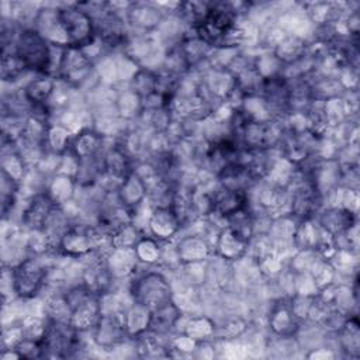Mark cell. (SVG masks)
<instances>
[{
  "instance_id": "obj_1",
  "label": "cell",
  "mask_w": 360,
  "mask_h": 360,
  "mask_svg": "<svg viewBox=\"0 0 360 360\" xmlns=\"http://www.w3.org/2000/svg\"><path fill=\"white\" fill-rule=\"evenodd\" d=\"M52 46L53 44L46 41L38 30L28 28L15 38L13 52L25 69L48 75L52 66Z\"/></svg>"
},
{
  "instance_id": "obj_2",
  "label": "cell",
  "mask_w": 360,
  "mask_h": 360,
  "mask_svg": "<svg viewBox=\"0 0 360 360\" xmlns=\"http://www.w3.org/2000/svg\"><path fill=\"white\" fill-rule=\"evenodd\" d=\"M59 24L66 39V46L84 49L96 39V30L91 15L80 4L58 8Z\"/></svg>"
},
{
  "instance_id": "obj_3",
  "label": "cell",
  "mask_w": 360,
  "mask_h": 360,
  "mask_svg": "<svg viewBox=\"0 0 360 360\" xmlns=\"http://www.w3.org/2000/svg\"><path fill=\"white\" fill-rule=\"evenodd\" d=\"M44 356L70 357L79 346V329L69 321H49L41 335Z\"/></svg>"
},
{
  "instance_id": "obj_4",
  "label": "cell",
  "mask_w": 360,
  "mask_h": 360,
  "mask_svg": "<svg viewBox=\"0 0 360 360\" xmlns=\"http://www.w3.org/2000/svg\"><path fill=\"white\" fill-rule=\"evenodd\" d=\"M46 267L34 257L20 262L11 271L14 292L21 298L35 297L44 287Z\"/></svg>"
},
{
  "instance_id": "obj_5",
  "label": "cell",
  "mask_w": 360,
  "mask_h": 360,
  "mask_svg": "<svg viewBox=\"0 0 360 360\" xmlns=\"http://www.w3.org/2000/svg\"><path fill=\"white\" fill-rule=\"evenodd\" d=\"M132 295L138 305L149 311H155L172 301L170 285L159 273H148L136 280L132 287Z\"/></svg>"
},
{
  "instance_id": "obj_6",
  "label": "cell",
  "mask_w": 360,
  "mask_h": 360,
  "mask_svg": "<svg viewBox=\"0 0 360 360\" xmlns=\"http://www.w3.org/2000/svg\"><path fill=\"white\" fill-rule=\"evenodd\" d=\"M90 59L84 55V49L65 46L59 60V73L68 82L77 83L83 80L90 70Z\"/></svg>"
},
{
  "instance_id": "obj_7",
  "label": "cell",
  "mask_w": 360,
  "mask_h": 360,
  "mask_svg": "<svg viewBox=\"0 0 360 360\" xmlns=\"http://www.w3.org/2000/svg\"><path fill=\"white\" fill-rule=\"evenodd\" d=\"M58 210L56 202L48 194H37L24 211L22 222L27 228L44 231L51 217Z\"/></svg>"
},
{
  "instance_id": "obj_8",
  "label": "cell",
  "mask_w": 360,
  "mask_h": 360,
  "mask_svg": "<svg viewBox=\"0 0 360 360\" xmlns=\"http://www.w3.org/2000/svg\"><path fill=\"white\" fill-rule=\"evenodd\" d=\"M271 328L276 333L281 336H290L295 333L300 328L298 316L294 314V304L290 301H280L270 316Z\"/></svg>"
},
{
  "instance_id": "obj_9",
  "label": "cell",
  "mask_w": 360,
  "mask_h": 360,
  "mask_svg": "<svg viewBox=\"0 0 360 360\" xmlns=\"http://www.w3.org/2000/svg\"><path fill=\"white\" fill-rule=\"evenodd\" d=\"M179 226L180 221L172 207L156 208L150 219V228L156 238H170V235H173Z\"/></svg>"
},
{
  "instance_id": "obj_10",
  "label": "cell",
  "mask_w": 360,
  "mask_h": 360,
  "mask_svg": "<svg viewBox=\"0 0 360 360\" xmlns=\"http://www.w3.org/2000/svg\"><path fill=\"white\" fill-rule=\"evenodd\" d=\"M177 318H179V311L173 305V302L169 301L167 304L152 311L149 316V328L155 333H165L174 325Z\"/></svg>"
},
{
  "instance_id": "obj_11",
  "label": "cell",
  "mask_w": 360,
  "mask_h": 360,
  "mask_svg": "<svg viewBox=\"0 0 360 360\" xmlns=\"http://www.w3.org/2000/svg\"><path fill=\"white\" fill-rule=\"evenodd\" d=\"M52 90H53V82L51 80V77L46 76V77H41L30 82L24 90V96L32 104V107L45 105Z\"/></svg>"
},
{
  "instance_id": "obj_12",
  "label": "cell",
  "mask_w": 360,
  "mask_h": 360,
  "mask_svg": "<svg viewBox=\"0 0 360 360\" xmlns=\"http://www.w3.org/2000/svg\"><path fill=\"white\" fill-rule=\"evenodd\" d=\"M73 150L77 159L96 158L101 146V138L91 131H83L73 142Z\"/></svg>"
}]
</instances>
